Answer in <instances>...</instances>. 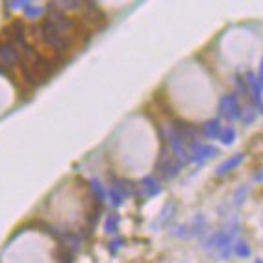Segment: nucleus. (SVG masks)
Masks as SVG:
<instances>
[{"label":"nucleus","instance_id":"9b49d317","mask_svg":"<svg viewBox=\"0 0 263 263\" xmlns=\"http://www.w3.org/2000/svg\"><path fill=\"white\" fill-rule=\"evenodd\" d=\"M258 80H259V85L263 87V60H261V65H259V76H258Z\"/></svg>","mask_w":263,"mask_h":263},{"label":"nucleus","instance_id":"7ed1b4c3","mask_svg":"<svg viewBox=\"0 0 263 263\" xmlns=\"http://www.w3.org/2000/svg\"><path fill=\"white\" fill-rule=\"evenodd\" d=\"M245 80H247V87L252 91V99L256 102V106L259 108V111H263V100H261V85H259V80L256 78L254 72H247L245 74Z\"/></svg>","mask_w":263,"mask_h":263},{"label":"nucleus","instance_id":"423d86ee","mask_svg":"<svg viewBox=\"0 0 263 263\" xmlns=\"http://www.w3.org/2000/svg\"><path fill=\"white\" fill-rule=\"evenodd\" d=\"M221 121L219 119H212V121H208L206 124H204V134H206V137H210V139H215V137H221Z\"/></svg>","mask_w":263,"mask_h":263},{"label":"nucleus","instance_id":"f8f14e48","mask_svg":"<svg viewBox=\"0 0 263 263\" xmlns=\"http://www.w3.org/2000/svg\"><path fill=\"white\" fill-rule=\"evenodd\" d=\"M254 182H263V171L256 173V176H254Z\"/></svg>","mask_w":263,"mask_h":263},{"label":"nucleus","instance_id":"0eeeda50","mask_svg":"<svg viewBox=\"0 0 263 263\" xmlns=\"http://www.w3.org/2000/svg\"><path fill=\"white\" fill-rule=\"evenodd\" d=\"M234 252H235V256H239V258H249L250 245H247L245 241H237V243L234 245Z\"/></svg>","mask_w":263,"mask_h":263},{"label":"nucleus","instance_id":"ddd939ff","mask_svg":"<svg viewBox=\"0 0 263 263\" xmlns=\"http://www.w3.org/2000/svg\"><path fill=\"white\" fill-rule=\"evenodd\" d=\"M254 263H263V261H261V259H256V261H254Z\"/></svg>","mask_w":263,"mask_h":263},{"label":"nucleus","instance_id":"1a4fd4ad","mask_svg":"<svg viewBox=\"0 0 263 263\" xmlns=\"http://www.w3.org/2000/svg\"><path fill=\"white\" fill-rule=\"evenodd\" d=\"M247 193H249V189L245 187V185L234 193V204H235V206H241V204L245 202V197H247Z\"/></svg>","mask_w":263,"mask_h":263},{"label":"nucleus","instance_id":"20e7f679","mask_svg":"<svg viewBox=\"0 0 263 263\" xmlns=\"http://www.w3.org/2000/svg\"><path fill=\"white\" fill-rule=\"evenodd\" d=\"M215 156H219V148H215V146H212V145H197L195 146V151H193L191 160L202 163V161L212 160V158H215Z\"/></svg>","mask_w":263,"mask_h":263},{"label":"nucleus","instance_id":"f257e3e1","mask_svg":"<svg viewBox=\"0 0 263 263\" xmlns=\"http://www.w3.org/2000/svg\"><path fill=\"white\" fill-rule=\"evenodd\" d=\"M219 113H221V117L228 119V121L241 119V115H243V109H241V106H239L237 95L230 93V95H224V97H221V100H219Z\"/></svg>","mask_w":263,"mask_h":263},{"label":"nucleus","instance_id":"f03ea898","mask_svg":"<svg viewBox=\"0 0 263 263\" xmlns=\"http://www.w3.org/2000/svg\"><path fill=\"white\" fill-rule=\"evenodd\" d=\"M208 249H215L217 254L226 259L230 256V250H232L230 234H228V232H219V234H215L212 239H210V243H208Z\"/></svg>","mask_w":263,"mask_h":263},{"label":"nucleus","instance_id":"9d476101","mask_svg":"<svg viewBox=\"0 0 263 263\" xmlns=\"http://www.w3.org/2000/svg\"><path fill=\"white\" fill-rule=\"evenodd\" d=\"M241 119H243L245 124H249V122H254V121H256V111H254L252 108H250V109H245L243 115H241Z\"/></svg>","mask_w":263,"mask_h":263},{"label":"nucleus","instance_id":"39448f33","mask_svg":"<svg viewBox=\"0 0 263 263\" xmlns=\"http://www.w3.org/2000/svg\"><path fill=\"white\" fill-rule=\"evenodd\" d=\"M243 160H245L243 152H239V154H235V156H232V158H228V160L222 161V163L217 167V176H224V174L235 171L241 163H243Z\"/></svg>","mask_w":263,"mask_h":263},{"label":"nucleus","instance_id":"6e6552de","mask_svg":"<svg viewBox=\"0 0 263 263\" xmlns=\"http://www.w3.org/2000/svg\"><path fill=\"white\" fill-rule=\"evenodd\" d=\"M235 128H232V126H228V128H222V132H221V141L224 143V145H232V143L235 141Z\"/></svg>","mask_w":263,"mask_h":263}]
</instances>
